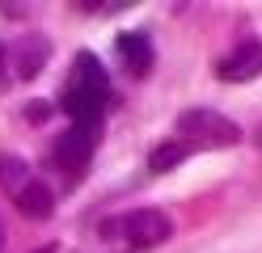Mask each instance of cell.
I'll return each instance as SVG.
<instances>
[{"instance_id": "1", "label": "cell", "mask_w": 262, "mask_h": 253, "mask_svg": "<svg viewBox=\"0 0 262 253\" xmlns=\"http://www.w3.org/2000/svg\"><path fill=\"white\" fill-rule=\"evenodd\" d=\"M110 106V76L106 67L97 63V55L80 51L72 59V72L68 84H63V97H59V110L72 118V123H102V114Z\"/></svg>"}, {"instance_id": "2", "label": "cell", "mask_w": 262, "mask_h": 253, "mask_svg": "<svg viewBox=\"0 0 262 253\" xmlns=\"http://www.w3.org/2000/svg\"><path fill=\"white\" fill-rule=\"evenodd\" d=\"M102 236L106 241H123L127 249H157L173 236V219L165 211L140 207V211H123V215L102 219Z\"/></svg>"}, {"instance_id": "3", "label": "cell", "mask_w": 262, "mask_h": 253, "mask_svg": "<svg viewBox=\"0 0 262 253\" xmlns=\"http://www.w3.org/2000/svg\"><path fill=\"white\" fill-rule=\"evenodd\" d=\"M178 140H182L190 152L194 148H233L241 140V127L233 118H224L216 110H182L178 114Z\"/></svg>"}, {"instance_id": "4", "label": "cell", "mask_w": 262, "mask_h": 253, "mask_svg": "<svg viewBox=\"0 0 262 253\" xmlns=\"http://www.w3.org/2000/svg\"><path fill=\"white\" fill-rule=\"evenodd\" d=\"M97 131H102V123H72V127L55 140V148H51L55 165L68 169V173H80V169L89 165L93 148H97Z\"/></svg>"}, {"instance_id": "5", "label": "cell", "mask_w": 262, "mask_h": 253, "mask_svg": "<svg viewBox=\"0 0 262 253\" xmlns=\"http://www.w3.org/2000/svg\"><path fill=\"white\" fill-rule=\"evenodd\" d=\"M216 76L224 84H245V80H258L262 76V42H241L233 55H224L216 63Z\"/></svg>"}, {"instance_id": "6", "label": "cell", "mask_w": 262, "mask_h": 253, "mask_svg": "<svg viewBox=\"0 0 262 253\" xmlns=\"http://www.w3.org/2000/svg\"><path fill=\"white\" fill-rule=\"evenodd\" d=\"M114 51H119V59L127 63L131 76H148V72H152V38H148L144 30L119 34V38H114Z\"/></svg>"}, {"instance_id": "7", "label": "cell", "mask_w": 262, "mask_h": 253, "mask_svg": "<svg viewBox=\"0 0 262 253\" xmlns=\"http://www.w3.org/2000/svg\"><path fill=\"white\" fill-rule=\"evenodd\" d=\"M47 38L42 34H26L21 38V47H17V76L21 80H34L38 72H42V63H47Z\"/></svg>"}, {"instance_id": "8", "label": "cell", "mask_w": 262, "mask_h": 253, "mask_svg": "<svg viewBox=\"0 0 262 253\" xmlns=\"http://www.w3.org/2000/svg\"><path fill=\"white\" fill-rule=\"evenodd\" d=\"M13 202H17V211H21V215H30V219H47V215L55 211V194L47 190V186H42L38 177L30 181L26 190H21L17 198H13Z\"/></svg>"}, {"instance_id": "9", "label": "cell", "mask_w": 262, "mask_h": 253, "mask_svg": "<svg viewBox=\"0 0 262 253\" xmlns=\"http://www.w3.org/2000/svg\"><path fill=\"white\" fill-rule=\"evenodd\" d=\"M190 156V148L182 144V140H165V144H157L152 152H148V169L152 173H169L173 165H182Z\"/></svg>"}, {"instance_id": "10", "label": "cell", "mask_w": 262, "mask_h": 253, "mask_svg": "<svg viewBox=\"0 0 262 253\" xmlns=\"http://www.w3.org/2000/svg\"><path fill=\"white\" fill-rule=\"evenodd\" d=\"M30 181H34V173H30L26 160H17V156H0V186H5L13 198H17Z\"/></svg>"}, {"instance_id": "11", "label": "cell", "mask_w": 262, "mask_h": 253, "mask_svg": "<svg viewBox=\"0 0 262 253\" xmlns=\"http://www.w3.org/2000/svg\"><path fill=\"white\" fill-rule=\"evenodd\" d=\"M0 76H5V42H0Z\"/></svg>"}, {"instance_id": "12", "label": "cell", "mask_w": 262, "mask_h": 253, "mask_svg": "<svg viewBox=\"0 0 262 253\" xmlns=\"http://www.w3.org/2000/svg\"><path fill=\"white\" fill-rule=\"evenodd\" d=\"M38 253H55V249H38Z\"/></svg>"}]
</instances>
